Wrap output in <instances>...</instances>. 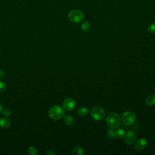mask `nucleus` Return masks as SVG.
<instances>
[{"instance_id": "nucleus-1", "label": "nucleus", "mask_w": 155, "mask_h": 155, "mask_svg": "<svg viewBox=\"0 0 155 155\" xmlns=\"http://www.w3.org/2000/svg\"><path fill=\"white\" fill-rule=\"evenodd\" d=\"M121 119L118 114L111 113L106 117V124L107 126L111 129H114L120 125Z\"/></svg>"}, {"instance_id": "nucleus-2", "label": "nucleus", "mask_w": 155, "mask_h": 155, "mask_svg": "<svg viewBox=\"0 0 155 155\" xmlns=\"http://www.w3.org/2000/svg\"><path fill=\"white\" fill-rule=\"evenodd\" d=\"M48 116L53 120L60 119L64 116V110L59 105H53L48 111Z\"/></svg>"}, {"instance_id": "nucleus-3", "label": "nucleus", "mask_w": 155, "mask_h": 155, "mask_svg": "<svg viewBox=\"0 0 155 155\" xmlns=\"http://www.w3.org/2000/svg\"><path fill=\"white\" fill-rule=\"evenodd\" d=\"M84 15L83 13L79 10H73L68 14V19L72 23H79L83 21Z\"/></svg>"}, {"instance_id": "nucleus-4", "label": "nucleus", "mask_w": 155, "mask_h": 155, "mask_svg": "<svg viewBox=\"0 0 155 155\" xmlns=\"http://www.w3.org/2000/svg\"><path fill=\"white\" fill-rule=\"evenodd\" d=\"M90 114L93 119L96 120H102L105 116V112L100 107H94L90 111Z\"/></svg>"}, {"instance_id": "nucleus-5", "label": "nucleus", "mask_w": 155, "mask_h": 155, "mask_svg": "<svg viewBox=\"0 0 155 155\" xmlns=\"http://www.w3.org/2000/svg\"><path fill=\"white\" fill-rule=\"evenodd\" d=\"M121 121L125 125H131L136 120V116L134 114L130 111H125L122 114L120 117Z\"/></svg>"}, {"instance_id": "nucleus-6", "label": "nucleus", "mask_w": 155, "mask_h": 155, "mask_svg": "<svg viewBox=\"0 0 155 155\" xmlns=\"http://www.w3.org/2000/svg\"><path fill=\"white\" fill-rule=\"evenodd\" d=\"M63 108L67 111H71L75 106V101L71 97H67L63 101Z\"/></svg>"}, {"instance_id": "nucleus-7", "label": "nucleus", "mask_w": 155, "mask_h": 155, "mask_svg": "<svg viewBox=\"0 0 155 155\" xmlns=\"http://www.w3.org/2000/svg\"><path fill=\"white\" fill-rule=\"evenodd\" d=\"M124 137V142L127 145H132L136 140V134L134 132L131 130L127 131Z\"/></svg>"}, {"instance_id": "nucleus-8", "label": "nucleus", "mask_w": 155, "mask_h": 155, "mask_svg": "<svg viewBox=\"0 0 155 155\" xmlns=\"http://www.w3.org/2000/svg\"><path fill=\"white\" fill-rule=\"evenodd\" d=\"M147 145V140L143 138H140L135 143L134 145V148L136 151H140L144 150Z\"/></svg>"}, {"instance_id": "nucleus-9", "label": "nucleus", "mask_w": 155, "mask_h": 155, "mask_svg": "<svg viewBox=\"0 0 155 155\" xmlns=\"http://www.w3.org/2000/svg\"><path fill=\"white\" fill-rule=\"evenodd\" d=\"M10 125V120L6 117H1L0 119V127L4 128H8Z\"/></svg>"}, {"instance_id": "nucleus-10", "label": "nucleus", "mask_w": 155, "mask_h": 155, "mask_svg": "<svg viewBox=\"0 0 155 155\" xmlns=\"http://www.w3.org/2000/svg\"><path fill=\"white\" fill-rule=\"evenodd\" d=\"M145 103L148 106H153L155 105V95L150 94L147 96L145 99Z\"/></svg>"}, {"instance_id": "nucleus-11", "label": "nucleus", "mask_w": 155, "mask_h": 155, "mask_svg": "<svg viewBox=\"0 0 155 155\" xmlns=\"http://www.w3.org/2000/svg\"><path fill=\"white\" fill-rule=\"evenodd\" d=\"M64 122L67 125L71 126L74 123V119L70 115H65L64 116Z\"/></svg>"}, {"instance_id": "nucleus-12", "label": "nucleus", "mask_w": 155, "mask_h": 155, "mask_svg": "<svg viewBox=\"0 0 155 155\" xmlns=\"http://www.w3.org/2000/svg\"><path fill=\"white\" fill-rule=\"evenodd\" d=\"M89 111L85 107H80L78 110V114L81 117H85L88 115Z\"/></svg>"}, {"instance_id": "nucleus-13", "label": "nucleus", "mask_w": 155, "mask_h": 155, "mask_svg": "<svg viewBox=\"0 0 155 155\" xmlns=\"http://www.w3.org/2000/svg\"><path fill=\"white\" fill-rule=\"evenodd\" d=\"M91 28V25L90 22L87 21H84L82 24H81V29L84 32L88 31Z\"/></svg>"}, {"instance_id": "nucleus-14", "label": "nucleus", "mask_w": 155, "mask_h": 155, "mask_svg": "<svg viewBox=\"0 0 155 155\" xmlns=\"http://www.w3.org/2000/svg\"><path fill=\"white\" fill-rule=\"evenodd\" d=\"M84 154V150L80 146H76L74 147L72 151V154H79V155H83Z\"/></svg>"}, {"instance_id": "nucleus-15", "label": "nucleus", "mask_w": 155, "mask_h": 155, "mask_svg": "<svg viewBox=\"0 0 155 155\" xmlns=\"http://www.w3.org/2000/svg\"><path fill=\"white\" fill-rule=\"evenodd\" d=\"M114 132H115V137L117 138H119V139L122 138L125 135L124 130L122 129H117Z\"/></svg>"}, {"instance_id": "nucleus-16", "label": "nucleus", "mask_w": 155, "mask_h": 155, "mask_svg": "<svg viewBox=\"0 0 155 155\" xmlns=\"http://www.w3.org/2000/svg\"><path fill=\"white\" fill-rule=\"evenodd\" d=\"M147 30L150 33H155V22H151L147 26Z\"/></svg>"}, {"instance_id": "nucleus-17", "label": "nucleus", "mask_w": 155, "mask_h": 155, "mask_svg": "<svg viewBox=\"0 0 155 155\" xmlns=\"http://www.w3.org/2000/svg\"><path fill=\"white\" fill-rule=\"evenodd\" d=\"M28 152L30 154H32V155H36V154H38V150H37L36 148L35 147H33V146H30V147L28 148Z\"/></svg>"}, {"instance_id": "nucleus-18", "label": "nucleus", "mask_w": 155, "mask_h": 155, "mask_svg": "<svg viewBox=\"0 0 155 155\" xmlns=\"http://www.w3.org/2000/svg\"><path fill=\"white\" fill-rule=\"evenodd\" d=\"M107 134L108 137L110 139H113L115 137V132L111 128L107 130Z\"/></svg>"}, {"instance_id": "nucleus-19", "label": "nucleus", "mask_w": 155, "mask_h": 155, "mask_svg": "<svg viewBox=\"0 0 155 155\" xmlns=\"http://www.w3.org/2000/svg\"><path fill=\"white\" fill-rule=\"evenodd\" d=\"M1 112L5 116H9L11 114V111L8 108H5V109L2 110Z\"/></svg>"}, {"instance_id": "nucleus-20", "label": "nucleus", "mask_w": 155, "mask_h": 155, "mask_svg": "<svg viewBox=\"0 0 155 155\" xmlns=\"http://www.w3.org/2000/svg\"><path fill=\"white\" fill-rule=\"evenodd\" d=\"M6 88V85L4 82L0 81V93L3 92Z\"/></svg>"}, {"instance_id": "nucleus-21", "label": "nucleus", "mask_w": 155, "mask_h": 155, "mask_svg": "<svg viewBox=\"0 0 155 155\" xmlns=\"http://www.w3.org/2000/svg\"><path fill=\"white\" fill-rule=\"evenodd\" d=\"M46 154H47V155H53V154H56V153L54 152L53 150H49L47 152H46Z\"/></svg>"}, {"instance_id": "nucleus-22", "label": "nucleus", "mask_w": 155, "mask_h": 155, "mask_svg": "<svg viewBox=\"0 0 155 155\" xmlns=\"http://www.w3.org/2000/svg\"><path fill=\"white\" fill-rule=\"evenodd\" d=\"M4 76V72L0 70V79H2Z\"/></svg>"}, {"instance_id": "nucleus-23", "label": "nucleus", "mask_w": 155, "mask_h": 155, "mask_svg": "<svg viewBox=\"0 0 155 155\" xmlns=\"http://www.w3.org/2000/svg\"><path fill=\"white\" fill-rule=\"evenodd\" d=\"M2 107L1 104L0 103V113L2 111Z\"/></svg>"}, {"instance_id": "nucleus-24", "label": "nucleus", "mask_w": 155, "mask_h": 155, "mask_svg": "<svg viewBox=\"0 0 155 155\" xmlns=\"http://www.w3.org/2000/svg\"><path fill=\"white\" fill-rule=\"evenodd\" d=\"M154 90H155V87H154Z\"/></svg>"}]
</instances>
